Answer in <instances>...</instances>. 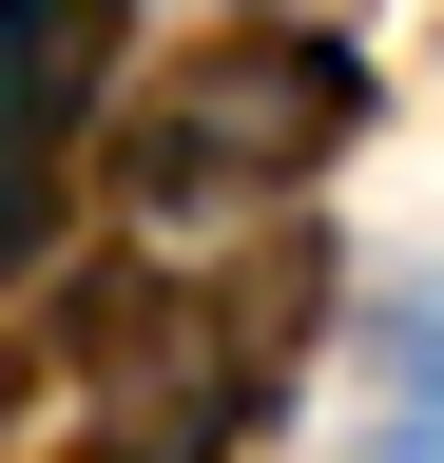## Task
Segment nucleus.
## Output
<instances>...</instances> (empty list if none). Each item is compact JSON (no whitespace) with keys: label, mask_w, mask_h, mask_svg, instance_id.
Masks as SVG:
<instances>
[{"label":"nucleus","mask_w":444,"mask_h":463,"mask_svg":"<svg viewBox=\"0 0 444 463\" xmlns=\"http://www.w3.org/2000/svg\"><path fill=\"white\" fill-rule=\"evenodd\" d=\"M348 136H367V58L348 39H213V58H175V97L136 116V213L270 194V174H309Z\"/></svg>","instance_id":"f257e3e1"},{"label":"nucleus","mask_w":444,"mask_h":463,"mask_svg":"<svg viewBox=\"0 0 444 463\" xmlns=\"http://www.w3.org/2000/svg\"><path fill=\"white\" fill-rule=\"evenodd\" d=\"M117 39H136V0H0V155H59Z\"/></svg>","instance_id":"f03ea898"},{"label":"nucleus","mask_w":444,"mask_h":463,"mask_svg":"<svg viewBox=\"0 0 444 463\" xmlns=\"http://www.w3.org/2000/svg\"><path fill=\"white\" fill-rule=\"evenodd\" d=\"M367 463H444V309H386V444Z\"/></svg>","instance_id":"7ed1b4c3"}]
</instances>
